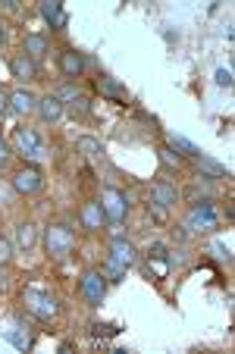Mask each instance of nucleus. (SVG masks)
<instances>
[{
	"instance_id": "1",
	"label": "nucleus",
	"mask_w": 235,
	"mask_h": 354,
	"mask_svg": "<svg viewBox=\"0 0 235 354\" xmlns=\"http://www.w3.org/2000/svg\"><path fill=\"white\" fill-rule=\"evenodd\" d=\"M73 248H75V235L69 226L50 223V226L44 229V251L50 261H66V257L73 254Z\"/></svg>"
},
{
	"instance_id": "2",
	"label": "nucleus",
	"mask_w": 235,
	"mask_h": 354,
	"mask_svg": "<svg viewBox=\"0 0 235 354\" xmlns=\"http://www.w3.org/2000/svg\"><path fill=\"white\" fill-rule=\"evenodd\" d=\"M22 304H26V310L32 317H38V320H54L57 310H60L54 295L41 292V288H26V292H22Z\"/></svg>"
},
{
	"instance_id": "3",
	"label": "nucleus",
	"mask_w": 235,
	"mask_h": 354,
	"mask_svg": "<svg viewBox=\"0 0 235 354\" xmlns=\"http://www.w3.org/2000/svg\"><path fill=\"white\" fill-rule=\"evenodd\" d=\"M13 145H16V151H19L26 160H32V163H38V160H44V141H41V135L35 132V129H28V126H19L13 132Z\"/></svg>"
},
{
	"instance_id": "4",
	"label": "nucleus",
	"mask_w": 235,
	"mask_h": 354,
	"mask_svg": "<svg viewBox=\"0 0 235 354\" xmlns=\"http://www.w3.org/2000/svg\"><path fill=\"white\" fill-rule=\"evenodd\" d=\"M79 295L85 298L88 308H101L104 295H107V279H104L101 270H88L79 282Z\"/></svg>"
},
{
	"instance_id": "5",
	"label": "nucleus",
	"mask_w": 235,
	"mask_h": 354,
	"mask_svg": "<svg viewBox=\"0 0 235 354\" xmlns=\"http://www.w3.org/2000/svg\"><path fill=\"white\" fill-rule=\"evenodd\" d=\"M0 335H3L13 348H19V351H28V348H32L28 326L19 320V317H0Z\"/></svg>"
},
{
	"instance_id": "6",
	"label": "nucleus",
	"mask_w": 235,
	"mask_h": 354,
	"mask_svg": "<svg viewBox=\"0 0 235 354\" xmlns=\"http://www.w3.org/2000/svg\"><path fill=\"white\" fill-rule=\"evenodd\" d=\"M216 226H220V220H216L214 207H210L207 201H201V204H195V207L188 210L185 229H191V232H216Z\"/></svg>"
},
{
	"instance_id": "7",
	"label": "nucleus",
	"mask_w": 235,
	"mask_h": 354,
	"mask_svg": "<svg viewBox=\"0 0 235 354\" xmlns=\"http://www.w3.org/2000/svg\"><path fill=\"white\" fill-rule=\"evenodd\" d=\"M101 207H104V216H107L110 223H122L126 220V210H129V198L107 185L101 192Z\"/></svg>"
},
{
	"instance_id": "8",
	"label": "nucleus",
	"mask_w": 235,
	"mask_h": 354,
	"mask_svg": "<svg viewBox=\"0 0 235 354\" xmlns=\"http://www.w3.org/2000/svg\"><path fill=\"white\" fill-rule=\"evenodd\" d=\"M13 188L19 194H38L44 188V173L38 167H22L13 173Z\"/></svg>"
},
{
	"instance_id": "9",
	"label": "nucleus",
	"mask_w": 235,
	"mask_h": 354,
	"mask_svg": "<svg viewBox=\"0 0 235 354\" xmlns=\"http://www.w3.org/2000/svg\"><path fill=\"white\" fill-rule=\"evenodd\" d=\"M135 261H138V254H135V245H132V241H126L122 235H116L113 245H110V263H116V267L129 270Z\"/></svg>"
},
{
	"instance_id": "10",
	"label": "nucleus",
	"mask_w": 235,
	"mask_h": 354,
	"mask_svg": "<svg viewBox=\"0 0 235 354\" xmlns=\"http://www.w3.org/2000/svg\"><path fill=\"white\" fill-rule=\"evenodd\" d=\"M79 220H82V226H85L88 232H97V229H101L104 223H107V216H104V207H101V201H88V204H82Z\"/></svg>"
},
{
	"instance_id": "11",
	"label": "nucleus",
	"mask_w": 235,
	"mask_h": 354,
	"mask_svg": "<svg viewBox=\"0 0 235 354\" xmlns=\"http://www.w3.org/2000/svg\"><path fill=\"white\" fill-rule=\"evenodd\" d=\"M35 110L41 113V120L54 126V122H60V120H63V110H66V107H63V100L57 97V94H47V97H41V100H38V107H35Z\"/></svg>"
},
{
	"instance_id": "12",
	"label": "nucleus",
	"mask_w": 235,
	"mask_h": 354,
	"mask_svg": "<svg viewBox=\"0 0 235 354\" xmlns=\"http://www.w3.org/2000/svg\"><path fill=\"white\" fill-rule=\"evenodd\" d=\"M10 73H13V79L32 82V79H38V63L26 54H16L13 60H10Z\"/></svg>"
},
{
	"instance_id": "13",
	"label": "nucleus",
	"mask_w": 235,
	"mask_h": 354,
	"mask_svg": "<svg viewBox=\"0 0 235 354\" xmlns=\"http://www.w3.org/2000/svg\"><path fill=\"white\" fill-rule=\"evenodd\" d=\"M176 201H179V192H176L169 182H154V188H151V204L154 207H173Z\"/></svg>"
},
{
	"instance_id": "14",
	"label": "nucleus",
	"mask_w": 235,
	"mask_h": 354,
	"mask_svg": "<svg viewBox=\"0 0 235 354\" xmlns=\"http://www.w3.org/2000/svg\"><path fill=\"white\" fill-rule=\"evenodd\" d=\"M35 107H38V100H35V94L28 91V88H16V91L10 94V110H13V113L26 116V113H32Z\"/></svg>"
},
{
	"instance_id": "15",
	"label": "nucleus",
	"mask_w": 235,
	"mask_h": 354,
	"mask_svg": "<svg viewBox=\"0 0 235 354\" xmlns=\"http://www.w3.org/2000/svg\"><path fill=\"white\" fill-rule=\"evenodd\" d=\"M60 73L66 75V79H79V75L85 73V57L75 54V50H63L60 54Z\"/></svg>"
},
{
	"instance_id": "16",
	"label": "nucleus",
	"mask_w": 235,
	"mask_h": 354,
	"mask_svg": "<svg viewBox=\"0 0 235 354\" xmlns=\"http://www.w3.org/2000/svg\"><path fill=\"white\" fill-rule=\"evenodd\" d=\"M41 16L50 22V28H63L69 22V16H66L60 0H44V3H41Z\"/></svg>"
},
{
	"instance_id": "17",
	"label": "nucleus",
	"mask_w": 235,
	"mask_h": 354,
	"mask_svg": "<svg viewBox=\"0 0 235 354\" xmlns=\"http://www.w3.org/2000/svg\"><path fill=\"white\" fill-rule=\"evenodd\" d=\"M35 245H38V229H35L32 223H19V226H16V248L28 254Z\"/></svg>"
},
{
	"instance_id": "18",
	"label": "nucleus",
	"mask_w": 235,
	"mask_h": 354,
	"mask_svg": "<svg viewBox=\"0 0 235 354\" xmlns=\"http://www.w3.org/2000/svg\"><path fill=\"white\" fill-rule=\"evenodd\" d=\"M22 54L32 57V60H41L47 54V38L44 35H26L22 38Z\"/></svg>"
},
{
	"instance_id": "19",
	"label": "nucleus",
	"mask_w": 235,
	"mask_h": 354,
	"mask_svg": "<svg viewBox=\"0 0 235 354\" xmlns=\"http://www.w3.org/2000/svg\"><path fill=\"white\" fill-rule=\"evenodd\" d=\"M97 91L110 100H129V91L116 79H110V75H101V79H97Z\"/></svg>"
},
{
	"instance_id": "20",
	"label": "nucleus",
	"mask_w": 235,
	"mask_h": 354,
	"mask_svg": "<svg viewBox=\"0 0 235 354\" xmlns=\"http://www.w3.org/2000/svg\"><path fill=\"white\" fill-rule=\"evenodd\" d=\"M195 167L201 169V173L214 176V179H223V176H226V179H229V169L223 167V163H216L214 157H207V154H198V157H195Z\"/></svg>"
},
{
	"instance_id": "21",
	"label": "nucleus",
	"mask_w": 235,
	"mask_h": 354,
	"mask_svg": "<svg viewBox=\"0 0 235 354\" xmlns=\"http://www.w3.org/2000/svg\"><path fill=\"white\" fill-rule=\"evenodd\" d=\"M63 107H69V116H73V120H85L88 110H91L88 107V97L85 94H79V91H75L73 97H69V104H63Z\"/></svg>"
},
{
	"instance_id": "22",
	"label": "nucleus",
	"mask_w": 235,
	"mask_h": 354,
	"mask_svg": "<svg viewBox=\"0 0 235 354\" xmlns=\"http://www.w3.org/2000/svg\"><path fill=\"white\" fill-rule=\"evenodd\" d=\"M167 141H169V151H182V154H188V157H198V154H201V147L191 145V141L182 138V135H167Z\"/></svg>"
},
{
	"instance_id": "23",
	"label": "nucleus",
	"mask_w": 235,
	"mask_h": 354,
	"mask_svg": "<svg viewBox=\"0 0 235 354\" xmlns=\"http://www.w3.org/2000/svg\"><path fill=\"white\" fill-rule=\"evenodd\" d=\"M75 147H79V154H88V157H97V154H104V147H101V141H94V138H88V135H82L79 141H75Z\"/></svg>"
},
{
	"instance_id": "24",
	"label": "nucleus",
	"mask_w": 235,
	"mask_h": 354,
	"mask_svg": "<svg viewBox=\"0 0 235 354\" xmlns=\"http://www.w3.org/2000/svg\"><path fill=\"white\" fill-rule=\"evenodd\" d=\"M160 163L167 169H179L182 167V157L176 154V151H169V147H163V151H160Z\"/></svg>"
},
{
	"instance_id": "25",
	"label": "nucleus",
	"mask_w": 235,
	"mask_h": 354,
	"mask_svg": "<svg viewBox=\"0 0 235 354\" xmlns=\"http://www.w3.org/2000/svg\"><path fill=\"white\" fill-rule=\"evenodd\" d=\"M10 261H13V241L0 235V267H7Z\"/></svg>"
},
{
	"instance_id": "26",
	"label": "nucleus",
	"mask_w": 235,
	"mask_h": 354,
	"mask_svg": "<svg viewBox=\"0 0 235 354\" xmlns=\"http://www.w3.org/2000/svg\"><path fill=\"white\" fill-rule=\"evenodd\" d=\"M10 163H13V147H10L7 141L0 138V173H3V169H7Z\"/></svg>"
},
{
	"instance_id": "27",
	"label": "nucleus",
	"mask_w": 235,
	"mask_h": 354,
	"mask_svg": "<svg viewBox=\"0 0 235 354\" xmlns=\"http://www.w3.org/2000/svg\"><path fill=\"white\" fill-rule=\"evenodd\" d=\"M101 273H104V279H110V282H120L122 276H126V270H122V267H116V263H110V261H107V267H104Z\"/></svg>"
},
{
	"instance_id": "28",
	"label": "nucleus",
	"mask_w": 235,
	"mask_h": 354,
	"mask_svg": "<svg viewBox=\"0 0 235 354\" xmlns=\"http://www.w3.org/2000/svg\"><path fill=\"white\" fill-rule=\"evenodd\" d=\"M120 326H101V323H91V335L94 339H107V335H116Z\"/></svg>"
},
{
	"instance_id": "29",
	"label": "nucleus",
	"mask_w": 235,
	"mask_h": 354,
	"mask_svg": "<svg viewBox=\"0 0 235 354\" xmlns=\"http://www.w3.org/2000/svg\"><path fill=\"white\" fill-rule=\"evenodd\" d=\"M216 85H220V88H232V73H229L226 66L216 69Z\"/></svg>"
},
{
	"instance_id": "30",
	"label": "nucleus",
	"mask_w": 235,
	"mask_h": 354,
	"mask_svg": "<svg viewBox=\"0 0 235 354\" xmlns=\"http://www.w3.org/2000/svg\"><path fill=\"white\" fill-rule=\"evenodd\" d=\"M7 104H10V94L3 91V88H0V116L7 113Z\"/></svg>"
},
{
	"instance_id": "31",
	"label": "nucleus",
	"mask_w": 235,
	"mask_h": 354,
	"mask_svg": "<svg viewBox=\"0 0 235 354\" xmlns=\"http://www.w3.org/2000/svg\"><path fill=\"white\" fill-rule=\"evenodd\" d=\"M10 288V276L3 273V267H0V292H7Z\"/></svg>"
},
{
	"instance_id": "32",
	"label": "nucleus",
	"mask_w": 235,
	"mask_h": 354,
	"mask_svg": "<svg viewBox=\"0 0 235 354\" xmlns=\"http://www.w3.org/2000/svg\"><path fill=\"white\" fill-rule=\"evenodd\" d=\"M3 41H7V32H3V26H0V44H3Z\"/></svg>"
}]
</instances>
